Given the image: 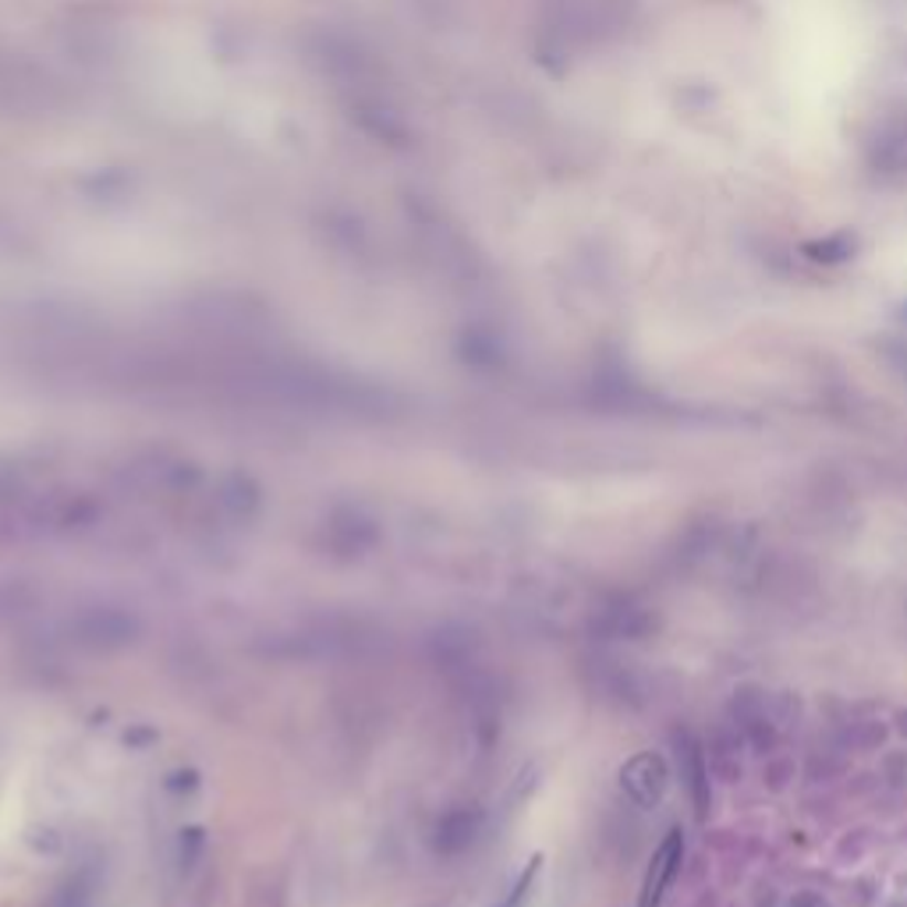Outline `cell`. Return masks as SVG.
Masks as SVG:
<instances>
[{
  "instance_id": "cell-11",
  "label": "cell",
  "mask_w": 907,
  "mask_h": 907,
  "mask_svg": "<svg viewBox=\"0 0 907 907\" xmlns=\"http://www.w3.org/2000/svg\"><path fill=\"white\" fill-rule=\"evenodd\" d=\"M900 730L907 734V713H900Z\"/></svg>"
},
{
  "instance_id": "cell-3",
  "label": "cell",
  "mask_w": 907,
  "mask_h": 907,
  "mask_svg": "<svg viewBox=\"0 0 907 907\" xmlns=\"http://www.w3.org/2000/svg\"><path fill=\"white\" fill-rule=\"evenodd\" d=\"M620 791L634 809H657L670 791V766L660 751H638L620 766Z\"/></svg>"
},
{
  "instance_id": "cell-10",
  "label": "cell",
  "mask_w": 907,
  "mask_h": 907,
  "mask_svg": "<svg viewBox=\"0 0 907 907\" xmlns=\"http://www.w3.org/2000/svg\"><path fill=\"white\" fill-rule=\"evenodd\" d=\"M791 907H830V904L822 900L819 894H798V897L791 900Z\"/></svg>"
},
{
  "instance_id": "cell-9",
  "label": "cell",
  "mask_w": 907,
  "mask_h": 907,
  "mask_svg": "<svg viewBox=\"0 0 907 907\" xmlns=\"http://www.w3.org/2000/svg\"><path fill=\"white\" fill-rule=\"evenodd\" d=\"M256 503H259V490L245 476L224 479L221 493H216V508H221L231 517V522H245V517H252Z\"/></svg>"
},
{
  "instance_id": "cell-1",
  "label": "cell",
  "mask_w": 907,
  "mask_h": 907,
  "mask_svg": "<svg viewBox=\"0 0 907 907\" xmlns=\"http://www.w3.org/2000/svg\"><path fill=\"white\" fill-rule=\"evenodd\" d=\"M631 19V0H546L540 14L543 46L557 57H578L613 40Z\"/></svg>"
},
{
  "instance_id": "cell-2",
  "label": "cell",
  "mask_w": 907,
  "mask_h": 907,
  "mask_svg": "<svg viewBox=\"0 0 907 907\" xmlns=\"http://www.w3.org/2000/svg\"><path fill=\"white\" fill-rule=\"evenodd\" d=\"M64 99L61 82L19 54H0V110H50Z\"/></svg>"
},
{
  "instance_id": "cell-5",
  "label": "cell",
  "mask_w": 907,
  "mask_h": 907,
  "mask_svg": "<svg viewBox=\"0 0 907 907\" xmlns=\"http://www.w3.org/2000/svg\"><path fill=\"white\" fill-rule=\"evenodd\" d=\"M677 766H681V780L687 787V798H692L698 819H705V812H709V762H705V755L692 734H677Z\"/></svg>"
},
{
  "instance_id": "cell-4",
  "label": "cell",
  "mask_w": 907,
  "mask_h": 907,
  "mask_svg": "<svg viewBox=\"0 0 907 907\" xmlns=\"http://www.w3.org/2000/svg\"><path fill=\"white\" fill-rule=\"evenodd\" d=\"M681 862H684V836L681 830H670L660 840V847L652 851V862L642 879V894H638V907H660L666 900L670 886H674L681 872Z\"/></svg>"
},
{
  "instance_id": "cell-6",
  "label": "cell",
  "mask_w": 907,
  "mask_h": 907,
  "mask_svg": "<svg viewBox=\"0 0 907 907\" xmlns=\"http://www.w3.org/2000/svg\"><path fill=\"white\" fill-rule=\"evenodd\" d=\"M75 631L82 642H89V645H125V642H131V634L139 631V625H136V617L117 613V610H89L78 617Z\"/></svg>"
},
{
  "instance_id": "cell-7",
  "label": "cell",
  "mask_w": 907,
  "mask_h": 907,
  "mask_svg": "<svg viewBox=\"0 0 907 907\" xmlns=\"http://www.w3.org/2000/svg\"><path fill=\"white\" fill-rule=\"evenodd\" d=\"M482 830V815L476 809H453L447 812L433 830V847L440 854H458L465 847L476 844V836Z\"/></svg>"
},
{
  "instance_id": "cell-8",
  "label": "cell",
  "mask_w": 907,
  "mask_h": 907,
  "mask_svg": "<svg viewBox=\"0 0 907 907\" xmlns=\"http://www.w3.org/2000/svg\"><path fill=\"white\" fill-rule=\"evenodd\" d=\"M734 716H737V727L748 737L755 748H769L772 745V734H777V719H772L769 705L762 695L755 692H741L734 698Z\"/></svg>"
}]
</instances>
